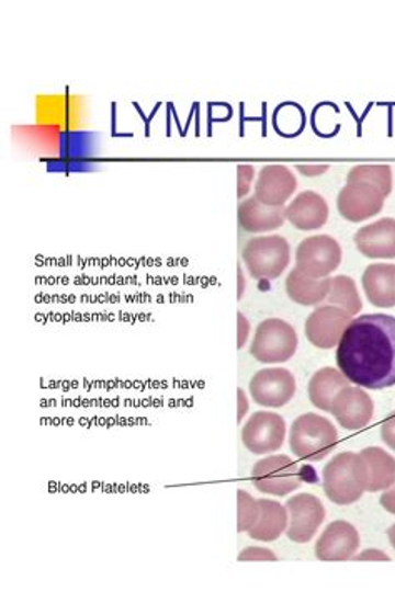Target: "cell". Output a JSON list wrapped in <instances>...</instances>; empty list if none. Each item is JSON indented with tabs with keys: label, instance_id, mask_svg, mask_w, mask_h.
I'll use <instances>...</instances> for the list:
<instances>
[{
	"label": "cell",
	"instance_id": "obj_1",
	"mask_svg": "<svg viewBox=\"0 0 395 592\" xmlns=\"http://www.w3.org/2000/svg\"><path fill=\"white\" fill-rule=\"evenodd\" d=\"M340 373L369 390L395 386V318L364 314L352 319L337 345Z\"/></svg>",
	"mask_w": 395,
	"mask_h": 592
},
{
	"label": "cell",
	"instance_id": "obj_2",
	"mask_svg": "<svg viewBox=\"0 0 395 592\" xmlns=\"http://www.w3.org/2000/svg\"><path fill=\"white\" fill-rule=\"evenodd\" d=\"M324 492L334 504L358 502L368 486V470L361 454L340 453L329 460L323 473Z\"/></svg>",
	"mask_w": 395,
	"mask_h": 592
},
{
	"label": "cell",
	"instance_id": "obj_3",
	"mask_svg": "<svg viewBox=\"0 0 395 592\" xmlns=\"http://www.w3.org/2000/svg\"><path fill=\"white\" fill-rule=\"evenodd\" d=\"M339 434L336 425L323 415L307 412L298 415L291 428V451L301 460L319 463L336 449Z\"/></svg>",
	"mask_w": 395,
	"mask_h": 592
},
{
	"label": "cell",
	"instance_id": "obj_4",
	"mask_svg": "<svg viewBox=\"0 0 395 592\" xmlns=\"http://www.w3.org/2000/svg\"><path fill=\"white\" fill-rule=\"evenodd\" d=\"M242 261L253 280H278L291 262V244L282 236L253 237L244 248Z\"/></svg>",
	"mask_w": 395,
	"mask_h": 592
},
{
	"label": "cell",
	"instance_id": "obj_5",
	"mask_svg": "<svg viewBox=\"0 0 395 592\" xmlns=\"http://www.w3.org/2000/svg\"><path fill=\"white\" fill-rule=\"evenodd\" d=\"M297 342L295 329L289 322L266 319L257 326L250 354L262 364L287 363L297 351Z\"/></svg>",
	"mask_w": 395,
	"mask_h": 592
},
{
	"label": "cell",
	"instance_id": "obj_6",
	"mask_svg": "<svg viewBox=\"0 0 395 592\" xmlns=\"http://www.w3.org/2000/svg\"><path fill=\"white\" fill-rule=\"evenodd\" d=\"M250 482L262 494L282 498L301 488L302 474L291 457L279 454L257 460L250 474Z\"/></svg>",
	"mask_w": 395,
	"mask_h": 592
},
{
	"label": "cell",
	"instance_id": "obj_7",
	"mask_svg": "<svg viewBox=\"0 0 395 592\" xmlns=\"http://www.w3.org/2000/svg\"><path fill=\"white\" fill-rule=\"evenodd\" d=\"M342 262V249L334 237H307L295 251V267L314 280H326Z\"/></svg>",
	"mask_w": 395,
	"mask_h": 592
},
{
	"label": "cell",
	"instance_id": "obj_8",
	"mask_svg": "<svg viewBox=\"0 0 395 592\" xmlns=\"http://www.w3.org/2000/svg\"><path fill=\"white\" fill-rule=\"evenodd\" d=\"M385 195L371 182H347L337 195V210L349 223H364L384 209Z\"/></svg>",
	"mask_w": 395,
	"mask_h": 592
},
{
	"label": "cell",
	"instance_id": "obj_9",
	"mask_svg": "<svg viewBox=\"0 0 395 592\" xmlns=\"http://www.w3.org/2000/svg\"><path fill=\"white\" fill-rule=\"evenodd\" d=\"M285 508L291 516L287 526L289 539L297 544L311 543L326 520V509L320 499L309 492H302L289 499Z\"/></svg>",
	"mask_w": 395,
	"mask_h": 592
},
{
	"label": "cell",
	"instance_id": "obj_10",
	"mask_svg": "<svg viewBox=\"0 0 395 592\" xmlns=\"http://www.w3.org/2000/svg\"><path fill=\"white\" fill-rule=\"evenodd\" d=\"M285 421L275 412H256L242 428V443L257 456L275 453L285 441Z\"/></svg>",
	"mask_w": 395,
	"mask_h": 592
},
{
	"label": "cell",
	"instance_id": "obj_11",
	"mask_svg": "<svg viewBox=\"0 0 395 592\" xmlns=\"http://www.w3.org/2000/svg\"><path fill=\"white\" fill-rule=\"evenodd\" d=\"M250 396L263 408H284L295 394V377L284 367L259 371L250 380Z\"/></svg>",
	"mask_w": 395,
	"mask_h": 592
},
{
	"label": "cell",
	"instance_id": "obj_12",
	"mask_svg": "<svg viewBox=\"0 0 395 592\" xmlns=\"http://www.w3.org/2000/svg\"><path fill=\"white\" fill-rule=\"evenodd\" d=\"M350 321L352 316L340 307H317L305 321V338L319 349L337 348Z\"/></svg>",
	"mask_w": 395,
	"mask_h": 592
},
{
	"label": "cell",
	"instance_id": "obj_13",
	"mask_svg": "<svg viewBox=\"0 0 395 592\" xmlns=\"http://www.w3.org/2000/svg\"><path fill=\"white\" fill-rule=\"evenodd\" d=\"M330 412L347 431H359L374 418V401L361 387L347 386L337 394Z\"/></svg>",
	"mask_w": 395,
	"mask_h": 592
},
{
	"label": "cell",
	"instance_id": "obj_14",
	"mask_svg": "<svg viewBox=\"0 0 395 592\" xmlns=\"http://www.w3.org/2000/svg\"><path fill=\"white\" fill-rule=\"evenodd\" d=\"M361 537L358 530L347 521H334L320 534L316 544V558L319 561L342 562L354 558Z\"/></svg>",
	"mask_w": 395,
	"mask_h": 592
},
{
	"label": "cell",
	"instance_id": "obj_15",
	"mask_svg": "<svg viewBox=\"0 0 395 592\" xmlns=\"http://www.w3.org/2000/svg\"><path fill=\"white\" fill-rule=\"evenodd\" d=\"M297 189V179L285 166L271 164L262 168L257 178L256 200L266 206H284Z\"/></svg>",
	"mask_w": 395,
	"mask_h": 592
},
{
	"label": "cell",
	"instance_id": "obj_16",
	"mask_svg": "<svg viewBox=\"0 0 395 592\" xmlns=\"http://www.w3.org/2000/svg\"><path fill=\"white\" fill-rule=\"evenodd\" d=\"M359 252L369 259H395V219L384 217L362 227L354 236Z\"/></svg>",
	"mask_w": 395,
	"mask_h": 592
},
{
	"label": "cell",
	"instance_id": "obj_17",
	"mask_svg": "<svg viewBox=\"0 0 395 592\" xmlns=\"http://www.w3.org/2000/svg\"><path fill=\"white\" fill-rule=\"evenodd\" d=\"M285 219L298 230H317L329 219V204L323 195L304 191L285 207Z\"/></svg>",
	"mask_w": 395,
	"mask_h": 592
},
{
	"label": "cell",
	"instance_id": "obj_18",
	"mask_svg": "<svg viewBox=\"0 0 395 592\" xmlns=\"http://www.w3.org/2000/svg\"><path fill=\"white\" fill-rule=\"evenodd\" d=\"M239 224L246 232L259 234L271 232L279 229L285 223V207H271L260 203L253 197L239 204Z\"/></svg>",
	"mask_w": 395,
	"mask_h": 592
},
{
	"label": "cell",
	"instance_id": "obj_19",
	"mask_svg": "<svg viewBox=\"0 0 395 592\" xmlns=\"http://www.w3.org/2000/svg\"><path fill=\"white\" fill-rule=\"evenodd\" d=\"M362 287L372 306L395 307V265L371 264L362 275Z\"/></svg>",
	"mask_w": 395,
	"mask_h": 592
},
{
	"label": "cell",
	"instance_id": "obj_20",
	"mask_svg": "<svg viewBox=\"0 0 395 592\" xmlns=\"http://www.w3.org/2000/svg\"><path fill=\"white\" fill-rule=\"evenodd\" d=\"M289 526V512L281 502L271 499H259V517L256 524L247 531L249 537L262 543H272L282 536Z\"/></svg>",
	"mask_w": 395,
	"mask_h": 592
},
{
	"label": "cell",
	"instance_id": "obj_21",
	"mask_svg": "<svg viewBox=\"0 0 395 592\" xmlns=\"http://www.w3.org/2000/svg\"><path fill=\"white\" fill-rule=\"evenodd\" d=\"M330 283H332V277L314 280L295 267L285 281V293L301 306H317L329 296Z\"/></svg>",
	"mask_w": 395,
	"mask_h": 592
},
{
	"label": "cell",
	"instance_id": "obj_22",
	"mask_svg": "<svg viewBox=\"0 0 395 592\" xmlns=\"http://www.w3.org/2000/svg\"><path fill=\"white\" fill-rule=\"evenodd\" d=\"M368 470L365 491L379 492L391 488L395 482V457L381 447H365L361 453Z\"/></svg>",
	"mask_w": 395,
	"mask_h": 592
},
{
	"label": "cell",
	"instance_id": "obj_23",
	"mask_svg": "<svg viewBox=\"0 0 395 592\" xmlns=\"http://www.w3.org/2000/svg\"><path fill=\"white\" fill-rule=\"evenodd\" d=\"M350 386V380L334 367H324L314 374L309 383V399L320 411L330 412L339 390Z\"/></svg>",
	"mask_w": 395,
	"mask_h": 592
},
{
	"label": "cell",
	"instance_id": "obj_24",
	"mask_svg": "<svg viewBox=\"0 0 395 592\" xmlns=\"http://www.w3.org/2000/svg\"><path fill=\"white\" fill-rule=\"evenodd\" d=\"M326 300L329 306L340 307L350 316H356L359 310H362V300L361 296H359L358 286H356L354 281L350 280L349 275H336V277H332L330 293Z\"/></svg>",
	"mask_w": 395,
	"mask_h": 592
},
{
	"label": "cell",
	"instance_id": "obj_25",
	"mask_svg": "<svg viewBox=\"0 0 395 592\" xmlns=\"http://www.w3.org/2000/svg\"><path fill=\"white\" fill-rule=\"evenodd\" d=\"M365 181L379 189L385 197L392 192L391 166H356L347 174V182Z\"/></svg>",
	"mask_w": 395,
	"mask_h": 592
},
{
	"label": "cell",
	"instance_id": "obj_26",
	"mask_svg": "<svg viewBox=\"0 0 395 592\" xmlns=\"http://www.w3.org/2000/svg\"><path fill=\"white\" fill-rule=\"evenodd\" d=\"M237 504H239V514H237V531L239 533H247L250 527L256 524L257 517H259V501L252 498L249 492L240 489L237 492Z\"/></svg>",
	"mask_w": 395,
	"mask_h": 592
},
{
	"label": "cell",
	"instance_id": "obj_27",
	"mask_svg": "<svg viewBox=\"0 0 395 592\" xmlns=\"http://www.w3.org/2000/svg\"><path fill=\"white\" fill-rule=\"evenodd\" d=\"M239 561H278V556L272 555L271 549L262 547H247L240 553Z\"/></svg>",
	"mask_w": 395,
	"mask_h": 592
},
{
	"label": "cell",
	"instance_id": "obj_28",
	"mask_svg": "<svg viewBox=\"0 0 395 592\" xmlns=\"http://www.w3.org/2000/svg\"><path fill=\"white\" fill-rule=\"evenodd\" d=\"M237 172H239V179H237V185H239V197H244V195H247V192H249L250 184H252L253 175H256V171H253L252 166H239L237 168Z\"/></svg>",
	"mask_w": 395,
	"mask_h": 592
},
{
	"label": "cell",
	"instance_id": "obj_29",
	"mask_svg": "<svg viewBox=\"0 0 395 592\" xmlns=\"http://www.w3.org/2000/svg\"><path fill=\"white\" fill-rule=\"evenodd\" d=\"M381 437L392 451H395V412L388 414L381 425Z\"/></svg>",
	"mask_w": 395,
	"mask_h": 592
},
{
	"label": "cell",
	"instance_id": "obj_30",
	"mask_svg": "<svg viewBox=\"0 0 395 592\" xmlns=\"http://www.w3.org/2000/svg\"><path fill=\"white\" fill-rule=\"evenodd\" d=\"M381 505L385 509V511L391 512V514H395V482L391 486V488L385 489V492L381 498Z\"/></svg>",
	"mask_w": 395,
	"mask_h": 592
},
{
	"label": "cell",
	"instance_id": "obj_31",
	"mask_svg": "<svg viewBox=\"0 0 395 592\" xmlns=\"http://www.w3.org/2000/svg\"><path fill=\"white\" fill-rule=\"evenodd\" d=\"M358 561H364V559H369V561H375V559H377V561H388V556L387 555H384V553H382V550H377V549H368L365 550V553H362L361 556H358Z\"/></svg>",
	"mask_w": 395,
	"mask_h": 592
},
{
	"label": "cell",
	"instance_id": "obj_32",
	"mask_svg": "<svg viewBox=\"0 0 395 592\" xmlns=\"http://www.w3.org/2000/svg\"><path fill=\"white\" fill-rule=\"evenodd\" d=\"M327 166H297V171L307 178H316L327 171Z\"/></svg>",
	"mask_w": 395,
	"mask_h": 592
},
{
	"label": "cell",
	"instance_id": "obj_33",
	"mask_svg": "<svg viewBox=\"0 0 395 592\" xmlns=\"http://www.w3.org/2000/svg\"><path fill=\"white\" fill-rule=\"evenodd\" d=\"M239 348H242L246 344L247 334H249L250 326L247 322V319L244 318L242 314L239 312Z\"/></svg>",
	"mask_w": 395,
	"mask_h": 592
},
{
	"label": "cell",
	"instance_id": "obj_34",
	"mask_svg": "<svg viewBox=\"0 0 395 592\" xmlns=\"http://www.w3.org/2000/svg\"><path fill=\"white\" fill-rule=\"evenodd\" d=\"M239 399H240L239 421H242L244 411H246V408H247L246 396H244L242 389H239Z\"/></svg>",
	"mask_w": 395,
	"mask_h": 592
},
{
	"label": "cell",
	"instance_id": "obj_35",
	"mask_svg": "<svg viewBox=\"0 0 395 592\" xmlns=\"http://www.w3.org/2000/svg\"><path fill=\"white\" fill-rule=\"evenodd\" d=\"M388 540H391L392 547L395 549V524L392 527H388L387 531Z\"/></svg>",
	"mask_w": 395,
	"mask_h": 592
}]
</instances>
